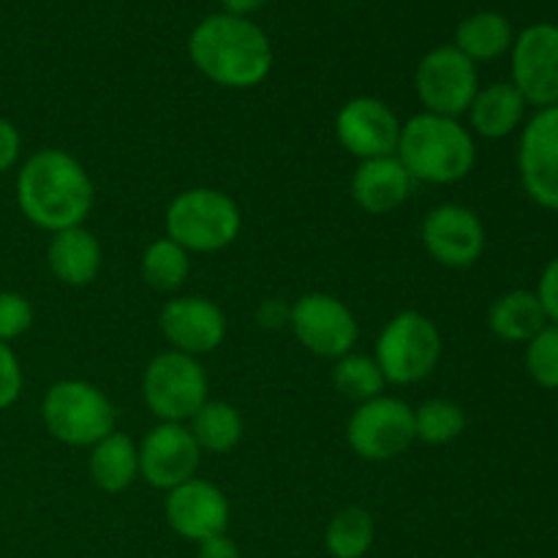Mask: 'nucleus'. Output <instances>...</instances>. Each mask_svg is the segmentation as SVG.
Here are the masks:
<instances>
[{"label":"nucleus","mask_w":558,"mask_h":558,"mask_svg":"<svg viewBox=\"0 0 558 558\" xmlns=\"http://www.w3.org/2000/svg\"><path fill=\"white\" fill-rule=\"evenodd\" d=\"M14 191L22 216L52 234L82 227L96 199L87 169L58 147L33 153L16 172Z\"/></svg>","instance_id":"f257e3e1"},{"label":"nucleus","mask_w":558,"mask_h":558,"mask_svg":"<svg viewBox=\"0 0 558 558\" xmlns=\"http://www.w3.org/2000/svg\"><path fill=\"white\" fill-rule=\"evenodd\" d=\"M191 63L213 85L248 90L262 85L272 71V44L248 16L221 11L210 14L189 36Z\"/></svg>","instance_id":"f03ea898"},{"label":"nucleus","mask_w":558,"mask_h":558,"mask_svg":"<svg viewBox=\"0 0 558 558\" xmlns=\"http://www.w3.org/2000/svg\"><path fill=\"white\" fill-rule=\"evenodd\" d=\"M396 158L412 180L452 185L472 174L477 163V145L461 120L420 112L401 123Z\"/></svg>","instance_id":"7ed1b4c3"},{"label":"nucleus","mask_w":558,"mask_h":558,"mask_svg":"<svg viewBox=\"0 0 558 558\" xmlns=\"http://www.w3.org/2000/svg\"><path fill=\"white\" fill-rule=\"evenodd\" d=\"M167 238L189 254H216L238 240L243 216L238 202L218 189H189L167 207Z\"/></svg>","instance_id":"20e7f679"},{"label":"nucleus","mask_w":558,"mask_h":558,"mask_svg":"<svg viewBox=\"0 0 558 558\" xmlns=\"http://www.w3.org/2000/svg\"><path fill=\"white\" fill-rule=\"evenodd\" d=\"M49 436L69 447H93L114 430V409L96 385L82 379L54 381L41 401Z\"/></svg>","instance_id":"39448f33"},{"label":"nucleus","mask_w":558,"mask_h":558,"mask_svg":"<svg viewBox=\"0 0 558 558\" xmlns=\"http://www.w3.org/2000/svg\"><path fill=\"white\" fill-rule=\"evenodd\" d=\"M376 365L387 385H417L441 360V332L420 311H401L376 338Z\"/></svg>","instance_id":"423d86ee"},{"label":"nucleus","mask_w":558,"mask_h":558,"mask_svg":"<svg viewBox=\"0 0 558 558\" xmlns=\"http://www.w3.org/2000/svg\"><path fill=\"white\" fill-rule=\"evenodd\" d=\"M207 390L199 360L174 349L156 354L142 376V398L161 423H189L210 401Z\"/></svg>","instance_id":"0eeeda50"},{"label":"nucleus","mask_w":558,"mask_h":558,"mask_svg":"<svg viewBox=\"0 0 558 558\" xmlns=\"http://www.w3.org/2000/svg\"><path fill=\"white\" fill-rule=\"evenodd\" d=\"M414 90L425 112L458 120L469 112L480 90L477 63H472L452 44H441L420 58L414 71Z\"/></svg>","instance_id":"6e6552de"},{"label":"nucleus","mask_w":558,"mask_h":558,"mask_svg":"<svg viewBox=\"0 0 558 558\" xmlns=\"http://www.w3.org/2000/svg\"><path fill=\"white\" fill-rule=\"evenodd\" d=\"M347 441L363 461H392L417 441L414 409L401 398H371V401L360 403L349 417Z\"/></svg>","instance_id":"1a4fd4ad"},{"label":"nucleus","mask_w":558,"mask_h":558,"mask_svg":"<svg viewBox=\"0 0 558 558\" xmlns=\"http://www.w3.org/2000/svg\"><path fill=\"white\" fill-rule=\"evenodd\" d=\"M289 327L300 347L316 357L341 360L357 343L360 327L343 300L325 292H308L292 303Z\"/></svg>","instance_id":"9d476101"},{"label":"nucleus","mask_w":558,"mask_h":558,"mask_svg":"<svg viewBox=\"0 0 558 558\" xmlns=\"http://www.w3.org/2000/svg\"><path fill=\"white\" fill-rule=\"evenodd\" d=\"M512 85L529 107L558 104V25L534 22L523 27L510 49Z\"/></svg>","instance_id":"9b49d317"},{"label":"nucleus","mask_w":558,"mask_h":558,"mask_svg":"<svg viewBox=\"0 0 558 558\" xmlns=\"http://www.w3.org/2000/svg\"><path fill=\"white\" fill-rule=\"evenodd\" d=\"M518 174L534 205L558 210V104L537 109L521 125Z\"/></svg>","instance_id":"f8f14e48"},{"label":"nucleus","mask_w":558,"mask_h":558,"mask_svg":"<svg viewBox=\"0 0 558 558\" xmlns=\"http://www.w3.org/2000/svg\"><path fill=\"white\" fill-rule=\"evenodd\" d=\"M420 240L436 265L463 270L483 256L485 227L472 207L447 202L425 216Z\"/></svg>","instance_id":"ddd939ff"},{"label":"nucleus","mask_w":558,"mask_h":558,"mask_svg":"<svg viewBox=\"0 0 558 558\" xmlns=\"http://www.w3.org/2000/svg\"><path fill=\"white\" fill-rule=\"evenodd\" d=\"M401 120L381 98L357 96L336 114V140L357 161L396 156Z\"/></svg>","instance_id":"4468645a"},{"label":"nucleus","mask_w":558,"mask_h":558,"mask_svg":"<svg viewBox=\"0 0 558 558\" xmlns=\"http://www.w3.org/2000/svg\"><path fill=\"white\" fill-rule=\"evenodd\" d=\"M202 450L185 423H158L140 445V477L158 490H172L196 477Z\"/></svg>","instance_id":"2eb2a0df"},{"label":"nucleus","mask_w":558,"mask_h":558,"mask_svg":"<svg viewBox=\"0 0 558 558\" xmlns=\"http://www.w3.org/2000/svg\"><path fill=\"white\" fill-rule=\"evenodd\" d=\"M167 523L178 537L189 543H205V539L227 534L229 526V499L218 485L202 477H191L189 483L167 490Z\"/></svg>","instance_id":"dca6fc26"},{"label":"nucleus","mask_w":558,"mask_h":558,"mask_svg":"<svg viewBox=\"0 0 558 558\" xmlns=\"http://www.w3.org/2000/svg\"><path fill=\"white\" fill-rule=\"evenodd\" d=\"M158 325L169 347L191 357L216 352L227 338V314L221 305L199 294L169 300L161 308Z\"/></svg>","instance_id":"f3484780"},{"label":"nucleus","mask_w":558,"mask_h":558,"mask_svg":"<svg viewBox=\"0 0 558 558\" xmlns=\"http://www.w3.org/2000/svg\"><path fill=\"white\" fill-rule=\"evenodd\" d=\"M414 180L396 156L360 161L352 178V199L368 216H387L412 196Z\"/></svg>","instance_id":"a211bd4d"},{"label":"nucleus","mask_w":558,"mask_h":558,"mask_svg":"<svg viewBox=\"0 0 558 558\" xmlns=\"http://www.w3.org/2000/svg\"><path fill=\"white\" fill-rule=\"evenodd\" d=\"M47 265L52 276L65 287H87L98 278L104 265V251L90 229L71 227L54 232L47 248Z\"/></svg>","instance_id":"6ab92c4d"},{"label":"nucleus","mask_w":558,"mask_h":558,"mask_svg":"<svg viewBox=\"0 0 558 558\" xmlns=\"http://www.w3.org/2000/svg\"><path fill=\"white\" fill-rule=\"evenodd\" d=\"M526 107L512 82H494L480 87L469 107V131L483 140H505L515 134L526 120Z\"/></svg>","instance_id":"aec40b11"},{"label":"nucleus","mask_w":558,"mask_h":558,"mask_svg":"<svg viewBox=\"0 0 558 558\" xmlns=\"http://www.w3.org/2000/svg\"><path fill=\"white\" fill-rule=\"evenodd\" d=\"M90 477L104 494H123L140 477V445L112 430L90 447Z\"/></svg>","instance_id":"412c9836"},{"label":"nucleus","mask_w":558,"mask_h":558,"mask_svg":"<svg viewBox=\"0 0 558 558\" xmlns=\"http://www.w3.org/2000/svg\"><path fill=\"white\" fill-rule=\"evenodd\" d=\"M548 325L539 298L529 289H512L494 300L488 308V327L507 343H529Z\"/></svg>","instance_id":"4be33fe9"},{"label":"nucleus","mask_w":558,"mask_h":558,"mask_svg":"<svg viewBox=\"0 0 558 558\" xmlns=\"http://www.w3.org/2000/svg\"><path fill=\"white\" fill-rule=\"evenodd\" d=\"M515 31L512 22L499 11H477L466 16L456 31V44L472 63H488V60L501 58L512 49Z\"/></svg>","instance_id":"5701e85b"},{"label":"nucleus","mask_w":558,"mask_h":558,"mask_svg":"<svg viewBox=\"0 0 558 558\" xmlns=\"http://www.w3.org/2000/svg\"><path fill=\"white\" fill-rule=\"evenodd\" d=\"M191 436L196 439L202 452L227 456L243 439V417L238 409L227 401H207L199 412L191 417Z\"/></svg>","instance_id":"b1692460"},{"label":"nucleus","mask_w":558,"mask_h":558,"mask_svg":"<svg viewBox=\"0 0 558 558\" xmlns=\"http://www.w3.org/2000/svg\"><path fill=\"white\" fill-rule=\"evenodd\" d=\"M374 539V518L363 507H343L325 529V548L332 558H365Z\"/></svg>","instance_id":"393cba45"},{"label":"nucleus","mask_w":558,"mask_h":558,"mask_svg":"<svg viewBox=\"0 0 558 558\" xmlns=\"http://www.w3.org/2000/svg\"><path fill=\"white\" fill-rule=\"evenodd\" d=\"M142 278L156 292H174L191 272V254L169 238H158L142 251Z\"/></svg>","instance_id":"a878e982"},{"label":"nucleus","mask_w":558,"mask_h":558,"mask_svg":"<svg viewBox=\"0 0 558 558\" xmlns=\"http://www.w3.org/2000/svg\"><path fill=\"white\" fill-rule=\"evenodd\" d=\"M463 430H466V414L447 398H430L423 407L414 409V436L423 445H450Z\"/></svg>","instance_id":"bb28decb"},{"label":"nucleus","mask_w":558,"mask_h":558,"mask_svg":"<svg viewBox=\"0 0 558 558\" xmlns=\"http://www.w3.org/2000/svg\"><path fill=\"white\" fill-rule=\"evenodd\" d=\"M332 385L341 396L352 398V401L365 403L376 396H385V376H381L379 365L374 357H365V354H343L341 360H336V368H332Z\"/></svg>","instance_id":"cd10ccee"},{"label":"nucleus","mask_w":558,"mask_h":558,"mask_svg":"<svg viewBox=\"0 0 558 558\" xmlns=\"http://www.w3.org/2000/svg\"><path fill=\"white\" fill-rule=\"evenodd\" d=\"M526 374L543 390H558V327L545 325L526 343Z\"/></svg>","instance_id":"c85d7f7f"},{"label":"nucleus","mask_w":558,"mask_h":558,"mask_svg":"<svg viewBox=\"0 0 558 558\" xmlns=\"http://www.w3.org/2000/svg\"><path fill=\"white\" fill-rule=\"evenodd\" d=\"M33 305L20 292H0V343H11L33 327Z\"/></svg>","instance_id":"c756f323"},{"label":"nucleus","mask_w":558,"mask_h":558,"mask_svg":"<svg viewBox=\"0 0 558 558\" xmlns=\"http://www.w3.org/2000/svg\"><path fill=\"white\" fill-rule=\"evenodd\" d=\"M22 385H25V376H22L20 357L9 343H0V412L20 401Z\"/></svg>","instance_id":"7c9ffc66"},{"label":"nucleus","mask_w":558,"mask_h":558,"mask_svg":"<svg viewBox=\"0 0 558 558\" xmlns=\"http://www.w3.org/2000/svg\"><path fill=\"white\" fill-rule=\"evenodd\" d=\"M534 294L539 298V305H543L545 316H548V325L558 327V256L545 265Z\"/></svg>","instance_id":"2f4dec72"},{"label":"nucleus","mask_w":558,"mask_h":558,"mask_svg":"<svg viewBox=\"0 0 558 558\" xmlns=\"http://www.w3.org/2000/svg\"><path fill=\"white\" fill-rule=\"evenodd\" d=\"M22 153V136L11 120L0 118V174L11 172L20 161Z\"/></svg>","instance_id":"473e14b6"},{"label":"nucleus","mask_w":558,"mask_h":558,"mask_svg":"<svg viewBox=\"0 0 558 558\" xmlns=\"http://www.w3.org/2000/svg\"><path fill=\"white\" fill-rule=\"evenodd\" d=\"M289 314H292V305L283 300H265L256 311V319L265 330H281V327H289Z\"/></svg>","instance_id":"72a5a7b5"},{"label":"nucleus","mask_w":558,"mask_h":558,"mask_svg":"<svg viewBox=\"0 0 558 558\" xmlns=\"http://www.w3.org/2000/svg\"><path fill=\"white\" fill-rule=\"evenodd\" d=\"M196 558H240V548L227 537V534H218V537L199 543V554H196Z\"/></svg>","instance_id":"f704fd0d"},{"label":"nucleus","mask_w":558,"mask_h":558,"mask_svg":"<svg viewBox=\"0 0 558 558\" xmlns=\"http://www.w3.org/2000/svg\"><path fill=\"white\" fill-rule=\"evenodd\" d=\"M265 3L267 0H221L223 11H227V14H234V16L256 14V11H259Z\"/></svg>","instance_id":"c9c22d12"}]
</instances>
